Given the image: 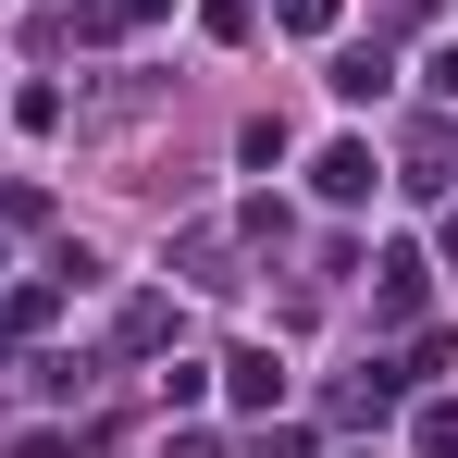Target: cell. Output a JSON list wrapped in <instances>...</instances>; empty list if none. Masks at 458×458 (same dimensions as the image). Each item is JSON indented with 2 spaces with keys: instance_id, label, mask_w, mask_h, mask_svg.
Segmentation results:
<instances>
[{
  "instance_id": "cell-2",
  "label": "cell",
  "mask_w": 458,
  "mask_h": 458,
  "mask_svg": "<svg viewBox=\"0 0 458 458\" xmlns=\"http://www.w3.org/2000/svg\"><path fill=\"white\" fill-rule=\"evenodd\" d=\"M434 87H446V99H458V50H446V63H434Z\"/></svg>"
},
{
  "instance_id": "cell-1",
  "label": "cell",
  "mask_w": 458,
  "mask_h": 458,
  "mask_svg": "<svg viewBox=\"0 0 458 458\" xmlns=\"http://www.w3.org/2000/svg\"><path fill=\"white\" fill-rule=\"evenodd\" d=\"M322 199H372V149H322Z\"/></svg>"
}]
</instances>
